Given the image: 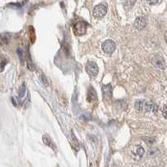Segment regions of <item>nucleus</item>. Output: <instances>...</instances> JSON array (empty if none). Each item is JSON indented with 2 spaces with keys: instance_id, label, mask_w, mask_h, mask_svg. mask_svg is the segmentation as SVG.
<instances>
[{
  "instance_id": "1",
  "label": "nucleus",
  "mask_w": 167,
  "mask_h": 167,
  "mask_svg": "<svg viewBox=\"0 0 167 167\" xmlns=\"http://www.w3.org/2000/svg\"><path fill=\"white\" fill-rule=\"evenodd\" d=\"M134 108L138 111H143V112H156L158 110L157 104L153 103L152 101H147V100H138L134 104Z\"/></svg>"
},
{
  "instance_id": "2",
  "label": "nucleus",
  "mask_w": 167,
  "mask_h": 167,
  "mask_svg": "<svg viewBox=\"0 0 167 167\" xmlns=\"http://www.w3.org/2000/svg\"><path fill=\"white\" fill-rule=\"evenodd\" d=\"M107 13V7L104 4H99L97 6L95 7V9L93 10V15L94 17L97 18H100L104 17V15Z\"/></svg>"
},
{
  "instance_id": "3",
  "label": "nucleus",
  "mask_w": 167,
  "mask_h": 167,
  "mask_svg": "<svg viewBox=\"0 0 167 167\" xmlns=\"http://www.w3.org/2000/svg\"><path fill=\"white\" fill-rule=\"evenodd\" d=\"M115 48H116V45L111 39H108L106 41H104L102 45V49L106 54H112L114 51L115 50Z\"/></svg>"
},
{
  "instance_id": "4",
  "label": "nucleus",
  "mask_w": 167,
  "mask_h": 167,
  "mask_svg": "<svg viewBox=\"0 0 167 167\" xmlns=\"http://www.w3.org/2000/svg\"><path fill=\"white\" fill-rule=\"evenodd\" d=\"M85 70L90 76H96L99 74V67L95 62H88L85 66Z\"/></svg>"
},
{
  "instance_id": "5",
  "label": "nucleus",
  "mask_w": 167,
  "mask_h": 167,
  "mask_svg": "<svg viewBox=\"0 0 167 167\" xmlns=\"http://www.w3.org/2000/svg\"><path fill=\"white\" fill-rule=\"evenodd\" d=\"M74 30H75V33L77 35H83L86 33L87 30V24L84 22H78L75 24L74 26Z\"/></svg>"
},
{
  "instance_id": "6",
  "label": "nucleus",
  "mask_w": 167,
  "mask_h": 167,
  "mask_svg": "<svg viewBox=\"0 0 167 167\" xmlns=\"http://www.w3.org/2000/svg\"><path fill=\"white\" fill-rule=\"evenodd\" d=\"M151 63H152L153 65L156 67V68H158V69H163L165 67L164 60L160 55H155V56L153 57L152 60H151Z\"/></svg>"
},
{
  "instance_id": "7",
  "label": "nucleus",
  "mask_w": 167,
  "mask_h": 167,
  "mask_svg": "<svg viewBox=\"0 0 167 167\" xmlns=\"http://www.w3.org/2000/svg\"><path fill=\"white\" fill-rule=\"evenodd\" d=\"M102 94L105 99H110L112 96V87L111 84H104L102 86Z\"/></svg>"
},
{
  "instance_id": "8",
  "label": "nucleus",
  "mask_w": 167,
  "mask_h": 167,
  "mask_svg": "<svg viewBox=\"0 0 167 167\" xmlns=\"http://www.w3.org/2000/svg\"><path fill=\"white\" fill-rule=\"evenodd\" d=\"M146 24H147V22H146V19L144 17H139L134 21V26L139 30L144 29L146 28Z\"/></svg>"
},
{
  "instance_id": "9",
  "label": "nucleus",
  "mask_w": 167,
  "mask_h": 167,
  "mask_svg": "<svg viewBox=\"0 0 167 167\" xmlns=\"http://www.w3.org/2000/svg\"><path fill=\"white\" fill-rule=\"evenodd\" d=\"M87 99H88V101L90 102V103H93V102H95L96 99H97L96 93L92 87H90V89H89L88 95H87Z\"/></svg>"
},
{
  "instance_id": "10",
  "label": "nucleus",
  "mask_w": 167,
  "mask_h": 167,
  "mask_svg": "<svg viewBox=\"0 0 167 167\" xmlns=\"http://www.w3.org/2000/svg\"><path fill=\"white\" fill-rule=\"evenodd\" d=\"M145 154V150L143 147L140 146H137L135 148V155H137L138 157H142Z\"/></svg>"
},
{
  "instance_id": "11",
  "label": "nucleus",
  "mask_w": 167,
  "mask_h": 167,
  "mask_svg": "<svg viewBox=\"0 0 167 167\" xmlns=\"http://www.w3.org/2000/svg\"><path fill=\"white\" fill-rule=\"evenodd\" d=\"M25 94H26V86H25L24 84H23L19 88V90H18V97L23 98L25 95Z\"/></svg>"
},
{
  "instance_id": "12",
  "label": "nucleus",
  "mask_w": 167,
  "mask_h": 167,
  "mask_svg": "<svg viewBox=\"0 0 167 167\" xmlns=\"http://www.w3.org/2000/svg\"><path fill=\"white\" fill-rule=\"evenodd\" d=\"M43 140H44V142H45L47 146H50L51 148H53L54 149V146H53V142H52V140H51V139L49 138V135H44V137H43Z\"/></svg>"
},
{
  "instance_id": "13",
  "label": "nucleus",
  "mask_w": 167,
  "mask_h": 167,
  "mask_svg": "<svg viewBox=\"0 0 167 167\" xmlns=\"http://www.w3.org/2000/svg\"><path fill=\"white\" fill-rule=\"evenodd\" d=\"M123 3H124V6L126 9H129L134 5V3H135V0H123Z\"/></svg>"
},
{
  "instance_id": "14",
  "label": "nucleus",
  "mask_w": 167,
  "mask_h": 167,
  "mask_svg": "<svg viewBox=\"0 0 167 167\" xmlns=\"http://www.w3.org/2000/svg\"><path fill=\"white\" fill-rule=\"evenodd\" d=\"M162 114H163V116H164L165 119H167V104L164 105L163 110H162Z\"/></svg>"
},
{
  "instance_id": "15",
  "label": "nucleus",
  "mask_w": 167,
  "mask_h": 167,
  "mask_svg": "<svg viewBox=\"0 0 167 167\" xmlns=\"http://www.w3.org/2000/svg\"><path fill=\"white\" fill-rule=\"evenodd\" d=\"M146 1L150 5H154V4H156V3H158L160 0H146Z\"/></svg>"
},
{
  "instance_id": "16",
  "label": "nucleus",
  "mask_w": 167,
  "mask_h": 167,
  "mask_svg": "<svg viewBox=\"0 0 167 167\" xmlns=\"http://www.w3.org/2000/svg\"><path fill=\"white\" fill-rule=\"evenodd\" d=\"M12 101L13 104H14V105H18V104H19V101H18V98H16V97H14V98L12 99Z\"/></svg>"
},
{
  "instance_id": "17",
  "label": "nucleus",
  "mask_w": 167,
  "mask_h": 167,
  "mask_svg": "<svg viewBox=\"0 0 167 167\" xmlns=\"http://www.w3.org/2000/svg\"><path fill=\"white\" fill-rule=\"evenodd\" d=\"M5 61H4V58H2V71L3 70V69H4V65H5Z\"/></svg>"
},
{
  "instance_id": "18",
  "label": "nucleus",
  "mask_w": 167,
  "mask_h": 167,
  "mask_svg": "<svg viewBox=\"0 0 167 167\" xmlns=\"http://www.w3.org/2000/svg\"><path fill=\"white\" fill-rule=\"evenodd\" d=\"M165 42H166L167 44V30L165 31Z\"/></svg>"
}]
</instances>
